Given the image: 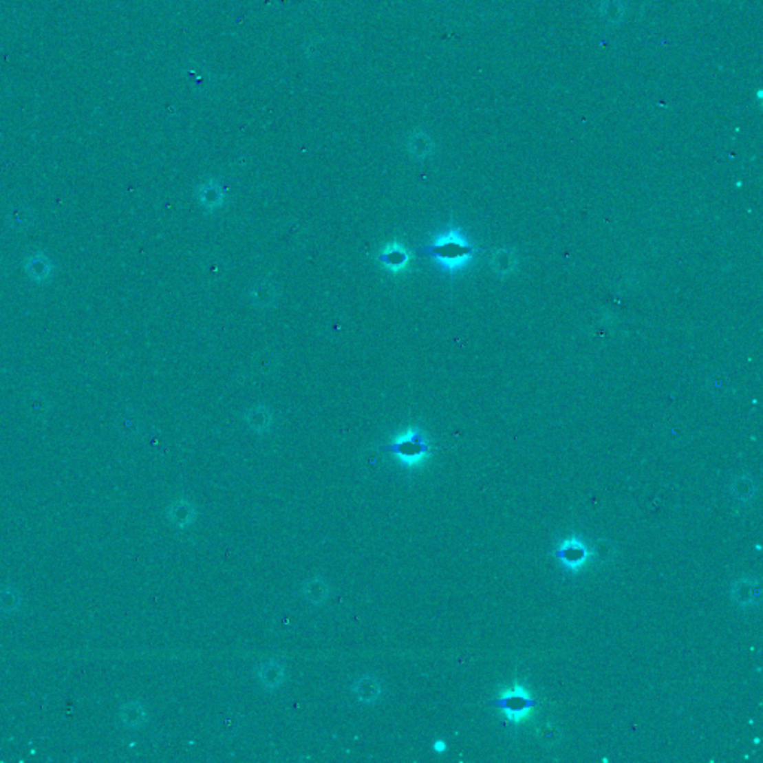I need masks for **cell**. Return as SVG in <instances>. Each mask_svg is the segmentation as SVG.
I'll use <instances>...</instances> for the list:
<instances>
[{"label": "cell", "mask_w": 763, "mask_h": 763, "mask_svg": "<svg viewBox=\"0 0 763 763\" xmlns=\"http://www.w3.org/2000/svg\"><path fill=\"white\" fill-rule=\"evenodd\" d=\"M419 255L433 259L443 270L455 273L470 264L475 257V248L461 231L449 228L440 233L429 245L419 249Z\"/></svg>", "instance_id": "1"}, {"label": "cell", "mask_w": 763, "mask_h": 763, "mask_svg": "<svg viewBox=\"0 0 763 763\" xmlns=\"http://www.w3.org/2000/svg\"><path fill=\"white\" fill-rule=\"evenodd\" d=\"M383 451L391 453L394 460L406 469H416V466L424 465L431 456V446L427 436L415 427L398 433L383 447Z\"/></svg>", "instance_id": "2"}, {"label": "cell", "mask_w": 763, "mask_h": 763, "mask_svg": "<svg viewBox=\"0 0 763 763\" xmlns=\"http://www.w3.org/2000/svg\"><path fill=\"white\" fill-rule=\"evenodd\" d=\"M488 704L504 711L511 723H522L529 717V711L538 705L522 685H515L511 689L504 690L499 698Z\"/></svg>", "instance_id": "3"}, {"label": "cell", "mask_w": 763, "mask_h": 763, "mask_svg": "<svg viewBox=\"0 0 763 763\" xmlns=\"http://www.w3.org/2000/svg\"><path fill=\"white\" fill-rule=\"evenodd\" d=\"M555 556L567 570L580 571L589 561L590 552L586 544H583L579 538L571 537L561 543L558 549L555 550Z\"/></svg>", "instance_id": "4"}, {"label": "cell", "mask_w": 763, "mask_h": 763, "mask_svg": "<svg viewBox=\"0 0 763 763\" xmlns=\"http://www.w3.org/2000/svg\"><path fill=\"white\" fill-rule=\"evenodd\" d=\"M379 263L391 272H400L409 264V252L400 244L386 245L378 255Z\"/></svg>", "instance_id": "5"}, {"label": "cell", "mask_w": 763, "mask_h": 763, "mask_svg": "<svg viewBox=\"0 0 763 763\" xmlns=\"http://www.w3.org/2000/svg\"><path fill=\"white\" fill-rule=\"evenodd\" d=\"M24 268L27 275H29L36 282H45L48 281L52 275V263L51 259L41 252H36L25 259Z\"/></svg>", "instance_id": "6"}, {"label": "cell", "mask_w": 763, "mask_h": 763, "mask_svg": "<svg viewBox=\"0 0 763 763\" xmlns=\"http://www.w3.org/2000/svg\"><path fill=\"white\" fill-rule=\"evenodd\" d=\"M167 516L170 519V522L175 524L176 526L185 528V526H190L194 522L195 511L190 501L179 499L172 502V506L169 507Z\"/></svg>", "instance_id": "7"}, {"label": "cell", "mask_w": 763, "mask_h": 763, "mask_svg": "<svg viewBox=\"0 0 763 763\" xmlns=\"http://www.w3.org/2000/svg\"><path fill=\"white\" fill-rule=\"evenodd\" d=\"M354 690L358 699L365 704H372L374 701H378V698L380 696L379 681L372 677H363L358 680L354 686Z\"/></svg>", "instance_id": "8"}, {"label": "cell", "mask_w": 763, "mask_h": 763, "mask_svg": "<svg viewBox=\"0 0 763 763\" xmlns=\"http://www.w3.org/2000/svg\"><path fill=\"white\" fill-rule=\"evenodd\" d=\"M121 720L129 728H139L147 720V711L139 702H129L121 708Z\"/></svg>", "instance_id": "9"}, {"label": "cell", "mask_w": 763, "mask_h": 763, "mask_svg": "<svg viewBox=\"0 0 763 763\" xmlns=\"http://www.w3.org/2000/svg\"><path fill=\"white\" fill-rule=\"evenodd\" d=\"M258 676H259V680H261V683L267 689H275L282 683L283 669H282V667L279 665V663L270 660V662L264 663L263 667H259Z\"/></svg>", "instance_id": "10"}, {"label": "cell", "mask_w": 763, "mask_h": 763, "mask_svg": "<svg viewBox=\"0 0 763 763\" xmlns=\"http://www.w3.org/2000/svg\"><path fill=\"white\" fill-rule=\"evenodd\" d=\"M304 595H306V598L312 601L313 604L324 603L328 595L327 583L318 577L312 579L310 581L306 583V586H304Z\"/></svg>", "instance_id": "11"}, {"label": "cell", "mask_w": 763, "mask_h": 763, "mask_svg": "<svg viewBox=\"0 0 763 763\" xmlns=\"http://www.w3.org/2000/svg\"><path fill=\"white\" fill-rule=\"evenodd\" d=\"M8 221L15 230H25L33 222V212L27 208H14L8 215Z\"/></svg>", "instance_id": "12"}, {"label": "cell", "mask_w": 763, "mask_h": 763, "mask_svg": "<svg viewBox=\"0 0 763 763\" xmlns=\"http://www.w3.org/2000/svg\"><path fill=\"white\" fill-rule=\"evenodd\" d=\"M21 598L12 588H5L0 590V610L3 612H14L20 607Z\"/></svg>", "instance_id": "13"}, {"label": "cell", "mask_w": 763, "mask_h": 763, "mask_svg": "<svg viewBox=\"0 0 763 763\" xmlns=\"http://www.w3.org/2000/svg\"><path fill=\"white\" fill-rule=\"evenodd\" d=\"M446 749H447V746H446V742L443 740H437L434 742V751L436 753H444Z\"/></svg>", "instance_id": "14"}]
</instances>
